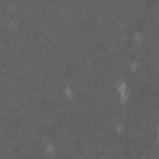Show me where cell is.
Here are the masks:
<instances>
[{
	"mask_svg": "<svg viewBox=\"0 0 159 159\" xmlns=\"http://www.w3.org/2000/svg\"><path fill=\"white\" fill-rule=\"evenodd\" d=\"M155 142L159 144V124H158L157 128H155Z\"/></svg>",
	"mask_w": 159,
	"mask_h": 159,
	"instance_id": "3957f363",
	"label": "cell"
},
{
	"mask_svg": "<svg viewBox=\"0 0 159 159\" xmlns=\"http://www.w3.org/2000/svg\"><path fill=\"white\" fill-rule=\"evenodd\" d=\"M130 41H132V43H133L134 46H140V45H143L144 41H145V35H144V32H143V31H139V30L134 31V32L132 34V36H130Z\"/></svg>",
	"mask_w": 159,
	"mask_h": 159,
	"instance_id": "6da1fadb",
	"label": "cell"
},
{
	"mask_svg": "<svg viewBox=\"0 0 159 159\" xmlns=\"http://www.w3.org/2000/svg\"><path fill=\"white\" fill-rule=\"evenodd\" d=\"M61 96H62L63 98L68 99V101H72V99L75 98V96H76V91H75V88H73L72 86L66 84V86L62 88V91H61Z\"/></svg>",
	"mask_w": 159,
	"mask_h": 159,
	"instance_id": "7a4b0ae2",
	"label": "cell"
}]
</instances>
